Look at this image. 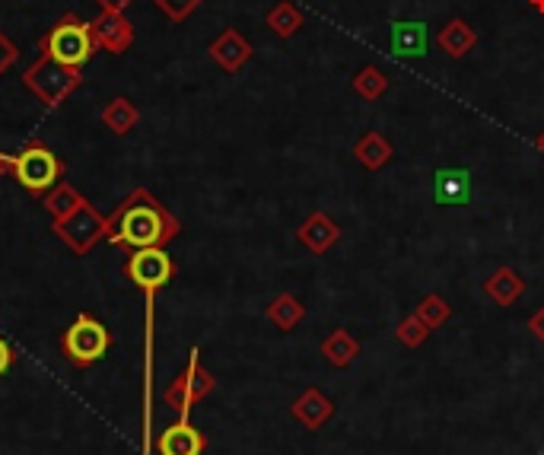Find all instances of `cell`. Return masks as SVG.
Wrapping results in <instances>:
<instances>
[{
	"label": "cell",
	"instance_id": "1",
	"mask_svg": "<svg viewBox=\"0 0 544 455\" xmlns=\"http://www.w3.org/2000/svg\"><path fill=\"white\" fill-rule=\"evenodd\" d=\"M179 233H182V223L175 220L147 188H137L109 217L105 239H109L115 249L137 252V249H163V245H169Z\"/></svg>",
	"mask_w": 544,
	"mask_h": 455
},
{
	"label": "cell",
	"instance_id": "2",
	"mask_svg": "<svg viewBox=\"0 0 544 455\" xmlns=\"http://www.w3.org/2000/svg\"><path fill=\"white\" fill-rule=\"evenodd\" d=\"M112 347V331L105 328L90 312H80L74 325L61 335V354L70 366L86 370V366L99 363Z\"/></svg>",
	"mask_w": 544,
	"mask_h": 455
},
{
	"label": "cell",
	"instance_id": "3",
	"mask_svg": "<svg viewBox=\"0 0 544 455\" xmlns=\"http://www.w3.org/2000/svg\"><path fill=\"white\" fill-rule=\"evenodd\" d=\"M10 172H13V179L29 191V195H48V191H55L61 185L64 163L45 144H35L32 140L20 156H13Z\"/></svg>",
	"mask_w": 544,
	"mask_h": 455
},
{
	"label": "cell",
	"instance_id": "4",
	"mask_svg": "<svg viewBox=\"0 0 544 455\" xmlns=\"http://www.w3.org/2000/svg\"><path fill=\"white\" fill-rule=\"evenodd\" d=\"M93 29L77 16H64V20L45 35V55L61 67H80L93 58Z\"/></svg>",
	"mask_w": 544,
	"mask_h": 455
},
{
	"label": "cell",
	"instance_id": "5",
	"mask_svg": "<svg viewBox=\"0 0 544 455\" xmlns=\"http://www.w3.org/2000/svg\"><path fill=\"white\" fill-rule=\"evenodd\" d=\"M214 389H217V379L201 366V354H198V350H191L188 366L166 385L163 401L179 417H191V411H195Z\"/></svg>",
	"mask_w": 544,
	"mask_h": 455
},
{
	"label": "cell",
	"instance_id": "6",
	"mask_svg": "<svg viewBox=\"0 0 544 455\" xmlns=\"http://www.w3.org/2000/svg\"><path fill=\"white\" fill-rule=\"evenodd\" d=\"M125 277L147 296H153L175 277V261L166 249H137V252H128Z\"/></svg>",
	"mask_w": 544,
	"mask_h": 455
},
{
	"label": "cell",
	"instance_id": "7",
	"mask_svg": "<svg viewBox=\"0 0 544 455\" xmlns=\"http://www.w3.org/2000/svg\"><path fill=\"white\" fill-rule=\"evenodd\" d=\"M109 230V220H102L90 204L77 207L74 214L64 217V220H55V233L74 249L77 255H86L93 249V245L105 236Z\"/></svg>",
	"mask_w": 544,
	"mask_h": 455
},
{
	"label": "cell",
	"instance_id": "8",
	"mask_svg": "<svg viewBox=\"0 0 544 455\" xmlns=\"http://www.w3.org/2000/svg\"><path fill=\"white\" fill-rule=\"evenodd\" d=\"M153 449L160 455H204L207 436L191 424L188 417H179L175 424H169L160 436H156Z\"/></svg>",
	"mask_w": 544,
	"mask_h": 455
},
{
	"label": "cell",
	"instance_id": "9",
	"mask_svg": "<svg viewBox=\"0 0 544 455\" xmlns=\"http://www.w3.org/2000/svg\"><path fill=\"white\" fill-rule=\"evenodd\" d=\"M433 198L440 207H465L471 201V172L446 166L433 172Z\"/></svg>",
	"mask_w": 544,
	"mask_h": 455
},
{
	"label": "cell",
	"instance_id": "10",
	"mask_svg": "<svg viewBox=\"0 0 544 455\" xmlns=\"http://www.w3.org/2000/svg\"><path fill=\"white\" fill-rule=\"evenodd\" d=\"M296 239H300L312 255H325V252H331L338 245L341 226L331 220L325 210H315V214H309L300 223V230H296Z\"/></svg>",
	"mask_w": 544,
	"mask_h": 455
},
{
	"label": "cell",
	"instance_id": "11",
	"mask_svg": "<svg viewBox=\"0 0 544 455\" xmlns=\"http://www.w3.org/2000/svg\"><path fill=\"white\" fill-rule=\"evenodd\" d=\"M290 414L300 420L306 430H322L331 417H335V401H331L322 389H306L300 398L290 405Z\"/></svg>",
	"mask_w": 544,
	"mask_h": 455
},
{
	"label": "cell",
	"instance_id": "12",
	"mask_svg": "<svg viewBox=\"0 0 544 455\" xmlns=\"http://www.w3.org/2000/svg\"><path fill=\"white\" fill-rule=\"evenodd\" d=\"M430 45V26L420 20L392 23V55L395 58H424Z\"/></svg>",
	"mask_w": 544,
	"mask_h": 455
},
{
	"label": "cell",
	"instance_id": "13",
	"mask_svg": "<svg viewBox=\"0 0 544 455\" xmlns=\"http://www.w3.org/2000/svg\"><path fill=\"white\" fill-rule=\"evenodd\" d=\"M484 293L494 300L497 306H503V309H510V306H516L519 300H522V293H525V280L513 271V268H497L494 274H490L487 280H484Z\"/></svg>",
	"mask_w": 544,
	"mask_h": 455
},
{
	"label": "cell",
	"instance_id": "14",
	"mask_svg": "<svg viewBox=\"0 0 544 455\" xmlns=\"http://www.w3.org/2000/svg\"><path fill=\"white\" fill-rule=\"evenodd\" d=\"M210 58H214L223 70H230V74H236V70L252 58V45L242 39V35L236 29H226L220 39L210 45Z\"/></svg>",
	"mask_w": 544,
	"mask_h": 455
},
{
	"label": "cell",
	"instance_id": "15",
	"mask_svg": "<svg viewBox=\"0 0 544 455\" xmlns=\"http://www.w3.org/2000/svg\"><path fill=\"white\" fill-rule=\"evenodd\" d=\"M319 354L335 366V370H347V366L360 357V341L350 335L347 328H335L328 331V338L319 344Z\"/></svg>",
	"mask_w": 544,
	"mask_h": 455
},
{
	"label": "cell",
	"instance_id": "16",
	"mask_svg": "<svg viewBox=\"0 0 544 455\" xmlns=\"http://www.w3.org/2000/svg\"><path fill=\"white\" fill-rule=\"evenodd\" d=\"M440 51H446L449 58H465L468 51H475V45H478V32H475V26H468L462 16H452V20L443 26V32H440Z\"/></svg>",
	"mask_w": 544,
	"mask_h": 455
},
{
	"label": "cell",
	"instance_id": "17",
	"mask_svg": "<svg viewBox=\"0 0 544 455\" xmlns=\"http://www.w3.org/2000/svg\"><path fill=\"white\" fill-rule=\"evenodd\" d=\"M354 156H357V163H360L363 169L379 172V169L395 156V147L389 144V140H385V134H379V131H366V134L357 140Z\"/></svg>",
	"mask_w": 544,
	"mask_h": 455
},
{
	"label": "cell",
	"instance_id": "18",
	"mask_svg": "<svg viewBox=\"0 0 544 455\" xmlns=\"http://www.w3.org/2000/svg\"><path fill=\"white\" fill-rule=\"evenodd\" d=\"M306 319V306L296 300L293 293H280L271 300L268 306V322L277 325L280 331H293L296 325H300Z\"/></svg>",
	"mask_w": 544,
	"mask_h": 455
},
{
	"label": "cell",
	"instance_id": "19",
	"mask_svg": "<svg viewBox=\"0 0 544 455\" xmlns=\"http://www.w3.org/2000/svg\"><path fill=\"white\" fill-rule=\"evenodd\" d=\"M306 23V16L300 13V7H293L290 0H280V4L271 7L268 13V26L274 35H280V39H290V35H296L303 29Z\"/></svg>",
	"mask_w": 544,
	"mask_h": 455
},
{
	"label": "cell",
	"instance_id": "20",
	"mask_svg": "<svg viewBox=\"0 0 544 455\" xmlns=\"http://www.w3.org/2000/svg\"><path fill=\"white\" fill-rule=\"evenodd\" d=\"M417 319L424 322L430 331H436V328H443L449 319H452V306H449V300L446 296H440V293H427L424 300L417 303Z\"/></svg>",
	"mask_w": 544,
	"mask_h": 455
},
{
	"label": "cell",
	"instance_id": "21",
	"mask_svg": "<svg viewBox=\"0 0 544 455\" xmlns=\"http://www.w3.org/2000/svg\"><path fill=\"white\" fill-rule=\"evenodd\" d=\"M354 93L360 96V99H366V102H376V99H382L385 96V90H389V77L382 74V70L376 67V64H366L360 74L354 77Z\"/></svg>",
	"mask_w": 544,
	"mask_h": 455
},
{
	"label": "cell",
	"instance_id": "22",
	"mask_svg": "<svg viewBox=\"0 0 544 455\" xmlns=\"http://www.w3.org/2000/svg\"><path fill=\"white\" fill-rule=\"evenodd\" d=\"M86 201L77 195L74 188H67V185H58L55 191H48V198H45V207L51 210V217L55 220H64V217H70L74 214L77 207H83Z\"/></svg>",
	"mask_w": 544,
	"mask_h": 455
},
{
	"label": "cell",
	"instance_id": "23",
	"mask_svg": "<svg viewBox=\"0 0 544 455\" xmlns=\"http://www.w3.org/2000/svg\"><path fill=\"white\" fill-rule=\"evenodd\" d=\"M395 338L405 344V347H411V350H417V347H424L427 344V338H430V328L417 319V312H411V315H405V319L398 322V328H395Z\"/></svg>",
	"mask_w": 544,
	"mask_h": 455
},
{
	"label": "cell",
	"instance_id": "24",
	"mask_svg": "<svg viewBox=\"0 0 544 455\" xmlns=\"http://www.w3.org/2000/svg\"><path fill=\"white\" fill-rule=\"evenodd\" d=\"M156 4H160L172 16V20H185V16L195 10L201 0H156Z\"/></svg>",
	"mask_w": 544,
	"mask_h": 455
},
{
	"label": "cell",
	"instance_id": "25",
	"mask_svg": "<svg viewBox=\"0 0 544 455\" xmlns=\"http://www.w3.org/2000/svg\"><path fill=\"white\" fill-rule=\"evenodd\" d=\"M13 360H16V350H13L4 338H0V379H4V376L10 373Z\"/></svg>",
	"mask_w": 544,
	"mask_h": 455
},
{
	"label": "cell",
	"instance_id": "26",
	"mask_svg": "<svg viewBox=\"0 0 544 455\" xmlns=\"http://www.w3.org/2000/svg\"><path fill=\"white\" fill-rule=\"evenodd\" d=\"M529 331H532V338H535L538 344H544V306L535 309V312L529 315Z\"/></svg>",
	"mask_w": 544,
	"mask_h": 455
},
{
	"label": "cell",
	"instance_id": "27",
	"mask_svg": "<svg viewBox=\"0 0 544 455\" xmlns=\"http://www.w3.org/2000/svg\"><path fill=\"white\" fill-rule=\"evenodd\" d=\"M529 7H532L535 13H541V16H544V0H529Z\"/></svg>",
	"mask_w": 544,
	"mask_h": 455
},
{
	"label": "cell",
	"instance_id": "28",
	"mask_svg": "<svg viewBox=\"0 0 544 455\" xmlns=\"http://www.w3.org/2000/svg\"><path fill=\"white\" fill-rule=\"evenodd\" d=\"M7 169H13V160H7V156H0V172H7Z\"/></svg>",
	"mask_w": 544,
	"mask_h": 455
},
{
	"label": "cell",
	"instance_id": "29",
	"mask_svg": "<svg viewBox=\"0 0 544 455\" xmlns=\"http://www.w3.org/2000/svg\"><path fill=\"white\" fill-rule=\"evenodd\" d=\"M535 147H538V153L544 156V131H541V134L535 137Z\"/></svg>",
	"mask_w": 544,
	"mask_h": 455
}]
</instances>
